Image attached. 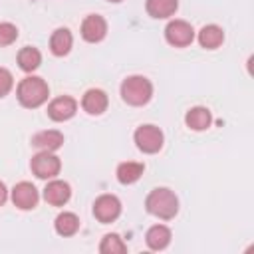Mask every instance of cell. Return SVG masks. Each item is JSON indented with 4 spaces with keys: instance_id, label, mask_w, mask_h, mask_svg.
<instances>
[{
    "instance_id": "1",
    "label": "cell",
    "mask_w": 254,
    "mask_h": 254,
    "mask_svg": "<svg viewBox=\"0 0 254 254\" xmlns=\"http://www.w3.org/2000/svg\"><path fill=\"white\" fill-rule=\"evenodd\" d=\"M145 206L153 216L169 220L179 212V198L175 196V192L171 189L161 187V189H155L147 194Z\"/></svg>"
},
{
    "instance_id": "2",
    "label": "cell",
    "mask_w": 254,
    "mask_h": 254,
    "mask_svg": "<svg viewBox=\"0 0 254 254\" xmlns=\"http://www.w3.org/2000/svg\"><path fill=\"white\" fill-rule=\"evenodd\" d=\"M16 95H18V101L24 105V107H40L48 95H50V87L48 83L42 79V77H36V75H30V77H24L20 83H18V89H16Z\"/></svg>"
},
{
    "instance_id": "3",
    "label": "cell",
    "mask_w": 254,
    "mask_h": 254,
    "mask_svg": "<svg viewBox=\"0 0 254 254\" xmlns=\"http://www.w3.org/2000/svg\"><path fill=\"white\" fill-rule=\"evenodd\" d=\"M153 95V85L147 77L143 75H129L121 83V97L129 105H145Z\"/></svg>"
},
{
    "instance_id": "4",
    "label": "cell",
    "mask_w": 254,
    "mask_h": 254,
    "mask_svg": "<svg viewBox=\"0 0 254 254\" xmlns=\"http://www.w3.org/2000/svg\"><path fill=\"white\" fill-rule=\"evenodd\" d=\"M30 167H32V173L38 179H54L60 173L62 163L52 151H40L38 155L32 157Z\"/></svg>"
},
{
    "instance_id": "5",
    "label": "cell",
    "mask_w": 254,
    "mask_h": 254,
    "mask_svg": "<svg viewBox=\"0 0 254 254\" xmlns=\"http://www.w3.org/2000/svg\"><path fill=\"white\" fill-rule=\"evenodd\" d=\"M165 38L175 48H185L194 40V30L185 20H173L165 28Z\"/></svg>"
},
{
    "instance_id": "6",
    "label": "cell",
    "mask_w": 254,
    "mask_h": 254,
    "mask_svg": "<svg viewBox=\"0 0 254 254\" xmlns=\"http://www.w3.org/2000/svg\"><path fill=\"white\" fill-rule=\"evenodd\" d=\"M135 143L143 153H157L163 147V131L155 125H141L135 131Z\"/></svg>"
},
{
    "instance_id": "7",
    "label": "cell",
    "mask_w": 254,
    "mask_h": 254,
    "mask_svg": "<svg viewBox=\"0 0 254 254\" xmlns=\"http://www.w3.org/2000/svg\"><path fill=\"white\" fill-rule=\"evenodd\" d=\"M119 214H121V202H119L117 196H113V194H101V196L95 198V202H93V216L99 222H103V224L113 222Z\"/></svg>"
},
{
    "instance_id": "8",
    "label": "cell",
    "mask_w": 254,
    "mask_h": 254,
    "mask_svg": "<svg viewBox=\"0 0 254 254\" xmlns=\"http://www.w3.org/2000/svg\"><path fill=\"white\" fill-rule=\"evenodd\" d=\"M77 111V101L69 95H62V97H56L50 105H48V115L50 119L54 121H67L75 115Z\"/></svg>"
},
{
    "instance_id": "9",
    "label": "cell",
    "mask_w": 254,
    "mask_h": 254,
    "mask_svg": "<svg viewBox=\"0 0 254 254\" xmlns=\"http://www.w3.org/2000/svg\"><path fill=\"white\" fill-rule=\"evenodd\" d=\"M12 202L18 208H22V210L34 208L38 204V190H36V187L32 183H26V181L18 183L12 189Z\"/></svg>"
},
{
    "instance_id": "10",
    "label": "cell",
    "mask_w": 254,
    "mask_h": 254,
    "mask_svg": "<svg viewBox=\"0 0 254 254\" xmlns=\"http://www.w3.org/2000/svg\"><path fill=\"white\" fill-rule=\"evenodd\" d=\"M105 34H107V22H105L101 16L89 14V16L81 22V36H83L85 42H91V44L101 42V40L105 38Z\"/></svg>"
},
{
    "instance_id": "11",
    "label": "cell",
    "mask_w": 254,
    "mask_h": 254,
    "mask_svg": "<svg viewBox=\"0 0 254 254\" xmlns=\"http://www.w3.org/2000/svg\"><path fill=\"white\" fill-rule=\"evenodd\" d=\"M69 196H71V189H69V185L65 181H58V179L56 181H50L46 185V189H44V198L52 206L65 204L69 200Z\"/></svg>"
},
{
    "instance_id": "12",
    "label": "cell",
    "mask_w": 254,
    "mask_h": 254,
    "mask_svg": "<svg viewBox=\"0 0 254 254\" xmlns=\"http://www.w3.org/2000/svg\"><path fill=\"white\" fill-rule=\"evenodd\" d=\"M81 107L89 113V115H101L107 109V95L103 89H87L83 93L81 99Z\"/></svg>"
},
{
    "instance_id": "13",
    "label": "cell",
    "mask_w": 254,
    "mask_h": 254,
    "mask_svg": "<svg viewBox=\"0 0 254 254\" xmlns=\"http://www.w3.org/2000/svg\"><path fill=\"white\" fill-rule=\"evenodd\" d=\"M32 145L38 147L40 151H56L64 145V135L56 129H48V131H40L32 137Z\"/></svg>"
},
{
    "instance_id": "14",
    "label": "cell",
    "mask_w": 254,
    "mask_h": 254,
    "mask_svg": "<svg viewBox=\"0 0 254 254\" xmlns=\"http://www.w3.org/2000/svg\"><path fill=\"white\" fill-rule=\"evenodd\" d=\"M185 123H187V127H190L192 131H204V129L210 127L212 115H210V111H208L206 107H192V109L187 111Z\"/></svg>"
},
{
    "instance_id": "15",
    "label": "cell",
    "mask_w": 254,
    "mask_h": 254,
    "mask_svg": "<svg viewBox=\"0 0 254 254\" xmlns=\"http://www.w3.org/2000/svg\"><path fill=\"white\" fill-rule=\"evenodd\" d=\"M71 44H73V38H71V32L67 28H58L52 34V38H50V50H52L54 56H65V54H69Z\"/></svg>"
},
{
    "instance_id": "16",
    "label": "cell",
    "mask_w": 254,
    "mask_h": 254,
    "mask_svg": "<svg viewBox=\"0 0 254 254\" xmlns=\"http://www.w3.org/2000/svg\"><path fill=\"white\" fill-rule=\"evenodd\" d=\"M224 42V32L220 26L216 24H208V26H202V30L198 32V44L206 50H214L218 48L220 44Z\"/></svg>"
},
{
    "instance_id": "17",
    "label": "cell",
    "mask_w": 254,
    "mask_h": 254,
    "mask_svg": "<svg viewBox=\"0 0 254 254\" xmlns=\"http://www.w3.org/2000/svg\"><path fill=\"white\" fill-rule=\"evenodd\" d=\"M145 167L143 163H135V161H127V163H121L117 167V181L121 185H133L135 181L141 179Z\"/></svg>"
},
{
    "instance_id": "18",
    "label": "cell",
    "mask_w": 254,
    "mask_h": 254,
    "mask_svg": "<svg viewBox=\"0 0 254 254\" xmlns=\"http://www.w3.org/2000/svg\"><path fill=\"white\" fill-rule=\"evenodd\" d=\"M147 246L151 250H163L171 242V230L163 224H155L147 230Z\"/></svg>"
},
{
    "instance_id": "19",
    "label": "cell",
    "mask_w": 254,
    "mask_h": 254,
    "mask_svg": "<svg viewBox=\"0 0 254 254\" xmlns=\"http://www.w3.org/2000/svg\"><path fill=\"white\" fill-rule=\"evenodd\" d=\"M147 12L153 18H169L177 12L179 2L177 0H147Z\"/></svg>"
},
{
    "instance_id": "20",
    "label": "cell",
    "mask_w": 254,
    "mask_h": 254,
    "mask_svg": "<svg viewBox=\"0 0 254 254\" xmlns=\"http://www.w3.org/2000/svg\"><path fill=\"white\" fill-rule=\"evenodd\" d=\"M54 226H56V232H58V234H62V236H71V234H75L77 228H79V218H77L73 212H62V214H58Z\"/></svg>"
},
{
    "instance_id": "21",
    "label": "cell",
    "mask_w": 254,
    "mask_h": 254,
    "mask_svg": "<svg viewBox=\"0 0 254 254\" xmlns=\"http://www.w3.org/2000/svg\"><path fill=\"white\" fill-rule=\"evenodd\" d=\"M18 64H20V67H22L24 71H34V69L42 64V54H40L36 48L26 46V48H22V50L18 52Z\"/></svg>"
},
{
    "instance_id": "22",
    "label": "cell",
    "mask_w": 254,
    "mask_h": 254,
    "mask_svg": "<svg viewBox=\"0 0 254 254\" xmlns=\"http://www.w3.org/2000/svg\"><path fill=\"white\" fill-rule=\"evenodd\" d=\"M101 254H123L127 250L125 242L119 238V234H105L99 244Z\"/></svg>"
},
{
    "instance_id": "23",
    "label": "cell",
    "mask_w": 254,
    "mask_h": 254,
    "mask_svg": "<svg viewBox=\"0 0 254 254\" xmlns=\"http://www.w3.org/2000/svg\"><path fill=\"white\" fill-rule=\"evenodd\" d=\"M18 38V28L10 22H0V48L10 46Z\"/></svg>"
},
{
    "instance_id": "24",
    "label": "cell",
    "mask_w": 254,
    "mask_h": 254,
    "mask_svg": "<svg viewBox=\"0 0 254 254\" xmlns=\"http://www.w3.org/2000/svg\"><path fill=\"white\" fill-rule=\"evenodd\" d=\"M14 85V77L6 67H0V97H4Z\"/></svg>"
},
{
    "instance_id": "25",
    "label": "cell",
    "mask_w": 254,
    "mask_h": 254,
    "mask_svg": "<svg viewBox=\"0 0 254 254\" xmlns=\"http://www.w3.org/2000/svg\"><path fill=\"white\" fill-rule=\"evenodd\" d=\"M6 198H8V190H6V185L0 181V206L6 202Z\"/></svg>"
},
{
    "instance_id": "26",
    "label": "cell",
    "mask_w": 254,
    "mask_h": 254,
    "mask_svg": "<svg viewBox=\"0 0 254 254\" xmlns=\"http://www.w3.org/2000/svg\"><path fill=\"white\" fill-rule=\"evenodd\" d=\"M109 2H121V0H109Z\"/></svg>"
}]
</instances>
